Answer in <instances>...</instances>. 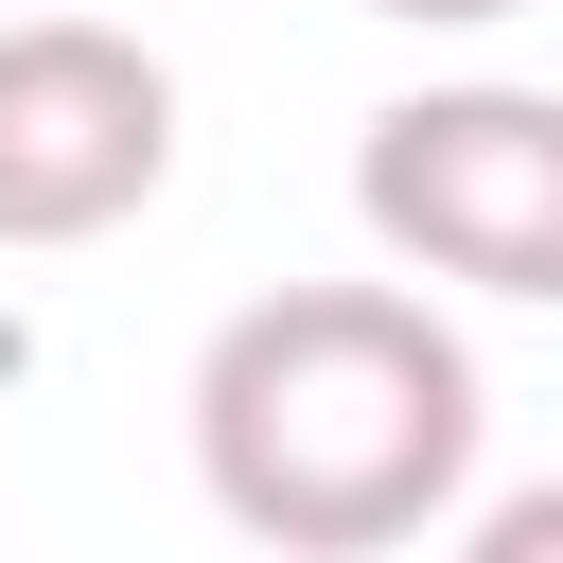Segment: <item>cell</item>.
<instances>
[{"mask_svg": "<svg viewBox=\"0 0 563 563\" xmlns=\"http://www.w3.org/2000/svg\"><path fill=\"white\" fill-rule=\"evenodd\" d=\"M176 176V70L123 18H0V246H106Z\"/></svg>", "mask_w": 563, "mask_h": 563, "instance_id": "obj_3", "label": "cell"}, {"mask_svg": "<svg viewBox=\"0 0 563 563\" xmlns=\"http://www.w3.org/2000/svg\"><path fill=\"white\" fill-rule=\"evenodd\" d=\"M352 211H369V246H387L405 282L545 299V317H563V88L457 70V88L369 106V141H352Z\"/></svg>", "mask_w": 563, "mask_h": 563, "instance_id": "obj_2", "label": "cell"}, {"mask_svg": "<svg viewBox=\"0 0 563 563\" xmlns=\"http://www.w3.org/2000/svg\"><path fill=\"white\" fill-rule=\"evenodd\" d=\"M457 563H563V475H528V493H493V510L457 528Z\"/></svg>", "mask_w": 563, "mask_h": 563, "instance_id": "obj_4", "label": "cell"}, {"mask_svg": "<svg viewBox=\"0 0 563 563\" xmlns=\"http://www.w3.org/2000/svg\"><path fill=\"white\" fill-rule=\"evenodd\" d=\"M369 18H405V35H475V18H528V0H369Z\"/></svg>", "mask_w": 563, "mask_h": 563, "instance_id": "obj_5", "label": "cell"}, {"mask_svg": "<svg viewBox=\"0 0 563 563\" xmlns=\"http://www.w3.org/2000/svg\"><path fill=\"white\" fill-rule=\"evenodd\" d=\"M194 475L282 563H387L475 475V352L422 282H282L194 352Z\"/></svg>", "mask_w": 563, "mask_h": 563, "instance_id": "obj_1", "label": "cell"}]
</instances>
